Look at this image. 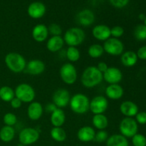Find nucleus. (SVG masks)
I'll return each instance as SVG.
<instances>
[{
    "mask_svg": "<svg viewBox=\"0 0 146 146\" xmlns=\"http://www.w3.org/2000/svg\"><path fill=\"white\" fill-rule=\"evenodd\" d=\"M103 74L96 66H89L83 71L81 82L85 88H93L99 85L103 81Z\"/></svg>",
    "mask_w": 146,
    "mask_h": 146,
    "instance_id": "1",
    "label": "nucleus"
},
{
    "mask_svg": "<svg viewBox=\"0 0 146 146\" xmlns=\"http://www.w3.org/2000/svg\"><path fill=\"white\" fill-rule=\"evenodd\" d=\"M4 63L9 70L15 74H19L25 70L27 61L21 54L16 52H10L5 56Z\"/></svg>",
    "mask_w": 146,
    "mask_h": 146,
    "instance_id": "2",
    "label": "nucleus"
},
{
    "mask_svg": "<svg viewBox=\"0 0 146 146\" xmlns=\"http://www.w3.org/2000/svg\"><path fill=\"white\" fill-rule=\"evenodd\" d=\"M89 106L90 100L85 94L78 93L71 97L69 106L74 113L78 115L86 113L89 111Z\"/></svg>",
    "mask_w": 146,
    "mask_h": 146,
    "instance_id": "3",
    "label": "nucleus"
},
{
    "mask_svg": "<svg viewBox=\"0 0 146 146\" xmlns=\"http://www.w3.org/2000/svg\"><path fill=\"white\" fill-rule=\"evenodd\" d=\"M63 38L65 44L68 46L77 47L85 41L86 34L81 28L71 27L66 31Z\"/></svg>",
    "mask_w": 146,
    "mask_h": 146,
    "instance_id": "4",
    "label": "nucleus"
},
{
    "mask_svg": "<svg viewBox=\"0 0 146 146\" xmlns=\"http://www.w3.org/2000/svg\"><path fill=\"white\" fill-rule=\"evenodd\" d=\"M15 97L20 99L22 103L30 104L33 102L36 96L34 88L27 83L19 84L14 89Z\"/></svg>",
    "mask_w": 146,
    "mask_h": 146,
    "instance_id": "5",
    "label": "nucleus"
},
{
    "mask_svg": "<svg viewBox=\"0 0 146 146\" xmlns=\"http://www.w3.org/2000/svg\"><path fill=\"white\" fill-rule=\"evenodd\" d=\"M61 79L67 85H73L78 78V73L75 66L71 63L63 64L59 70Z\"/></svg>",
    "mask_w": 146,
    "mask_h": 146,
    "instance_id": "6",
    "label": "nucleus"
},
{
    "mask_svg": "<svg viewBox=\"0 0 146 146\" xmlns=\"http://www.w3.org/2000/svg\"><path fill=\"white\" fill-rule=\"evenodd\" d=\"M119 131L121 135L126 138H132L138 133V124L133 118L125 117L120 122Z\"/></svg>",
    "mask_w": 146,
    "mask_h": 146,
    "instance_id": "7",
    "label": "nucleus"
},
{
    "mask_svg": "<svg viewBox=\"0 0 146 146\" xmlns=\"http://www.w3.org/2000/svg\"><path fill=\"white\" fill-rule=\"evenodd\" d=\"M103 47H104V52L113 56H121L124 52V48H125L122 41H121L119 38H113V37H111L104 41Z\"/></svg>",
    "mask_w": 146,
    "mask_h": 146,
    "instance_id": "8",
    "label": "nucleus"
},
{
    "mask_svg": "<svg viewBox=\"0 0 146 146\" xmlns=\"http://www.w3.org/2000/svg\"><path fill=\"white\" fill-rule=\"evenodd\" d=\"M40 134L36 129L34 128H24L19 134V141L24 145H30L38 141Z\"/></svg>",
    "mask_w": 146,
    "mask_h": 146,
    "instance_id": "9",
    "label": "nucleus"
},
{
    "mask_svg": "<svg viewBox=\"0 0 146 146\" xmlns=\"http://www.w3.org/2000/svg\"><path fill=\"white\" fill-rule=\"evenodd\" d=\"M108 108V101L104 96H96L90 101L89 111L94 115L104 114Z\"/></svg>",
    "mask_w": 146,
    "mask_h": 146,
    "instance_id": "10",
    "label": "nucleus"
},
{
    "mask_svg": "<svg viewBox=\"0 0 146 146\" xmlns=\"http://www.w3.org/2000/svg\"><path fill=\"white\" fill-rule=\"evenodd\" d=\"M71 95L66 88H58L52 96L53 104L58 108H64L69 105Z\"/></svg>",
    "mask_w": 146,
    "mask_h": 146,
    "instance_id": "11",
    "label": "nucleus"
},
{
    "mask_svg": "<svg viewBox=\"0 0 146 146\" xmlns=\"http://www.w3.org/2000/svg\"><path fill=\"white\" fill-rule=\"evenodd\" d=\"M103 78L109 84H118L122 81L123 73L115 66H108V69L103 74Z\"/></svg>",
    "mask_w": 146,
    "mask_h": 146,
    "instance_id": "12",
    "label": "nucleus"
},
{
    "mask_svg": "<svg viewBox=\"0 0 146 146\" xmlns=\"http://www.w3.org/2000/svg\"><path fill=\"white\" fill-rule=\"evenodd\" d=\"M46 7L44 3L41 1H34L29 5L27 8V14L34 19H41L45 15Z\"/></svg>",
    "mask_w": 146,
    "mask_h": 146,
    "instance_id": "13",
    "label": "nucleus"
},
{
    "mask_svg": "<svg viewBox=\"0 0 146 146\" xmlns=\"http://www.w3.org/2000/svg\"><path fill=\"white\" fill-rule=\"evenodd\" d=\"M46 69L45 64L40 59H31L27 64L24 71L31 76H38L42 74Z\"/></svg>",
    "mask_w": 146,
    "mask_h": 146,
    "instance_id": "14",
    "label": "nucleus"
},
{
    "mask_svg": "<svg viewBox=\"0 0 146 146\" xmlns=\"http://www.w3.org/2000/svg\"><path fill=\"white\" fill-rule=\"evenodd\" d=\"M92 35L96 39L106 41L111 38V28L105 24H98L92 29Z\"/></svg>",
    "mask_w": 146,
    "mask_h": 146,
    "instance_id": "15",
    "label": "nucleus"
},
{
    "mask_svg": "<svg viewBox=\"0 0 146 146\" xmlns=\"http://www.w3.org/2000/svg\"><path fill=\"white\" fill-rule=\"evenodd\" d=\"M76 21L83 27H89L95 21V14L91 10L85 9L77 14Z\"/></svg>",
    "mask_w": 146,
    "mask_h": 146,
    "instance_id": "16",
    "label": "nucleus"
},
{
    "mask_svg": "<svg viewBox=\"0 0 146 146\" xmlns=\"http://www.w3.org/2000/svg\"><path fill=\"white\" fill-rule=\"evenodd\" d=\"M48 27L43 24H38L34 26L31 31L33 39L38 43H42L48 39Z\"/></svg>",
    "mask_w": 146,
    "mask_h": 146,
    "instance_id": "17",
    "label": "nucleus"
},
{
    "mask_svg": "<svg viewBox=\"0 0 146 146\" xmlns=\"http://www.w3.org/2000/svg\"><path fill=\"white\" fill-rule=\"evenodd\" d=\"M44 113V107L41 103L33 101L27 108V115L31 121H36L41 118Z\"/></svg>",
    "mask_w": 146,
    "mask_h": 146,
    "instance_id": "18",
    "label": "nucleus"
},
{
    "mask_svg": "<svg viewBox=\"0 0 146 146\" xmlns=\"http://www.w3.org/2000/svg\"><path fill=\"white\" fill-rule=\"evenodd\" d=\"M120 111L125 117L133 118L139 112V108L133 101H125L120 105Z\"/></svg>",
    "mask_w": 146,
    "mask_h": 146,
    "instance_id": "19",
    "label": "nucleus"
},
{
    "mask_svg": "<svg viewBox=\"0 0 146 146\" xmlns=\"http://www.w3.org/2000/svg\"><path fill=\"white\" fill-rule=\"evenodd\" d=\"M106 96L111 100H119L123 98L124 95V89L119 84H109L105 91Z\"/></svg>",
    "mask_w": 146,
    "mask_h": 146,
    "instance_id": "20",
    "label": "nucleus"
},
{
    "mask_svg": "<svg viewBox=\"0 0 146 146\" xmlns=\"http://www.w3.org/2000/svg\"><path fill=\"white\" fill-rule=\"evenodd\" d=\"M96 131L93 127L89 125L83 126L77 132V138L80 141L84 143H88L94 141L96 135Z\"/></svg>",
    "mask_w": 146,
    "mask_h": 146,
    "instance_id": "21",
    "label": "nucleus"
},
{
    "mask_svg": "<svg viewBox=\"0 0 146 146\" xmlns=\"http://www.w3.org/2000/svg\"><path fill=\"white\" fill-rule=\"evenodd\" d=\"M64 40L61 36H52L48 38L46 42V48L51 53L61 51L64 47Z\"/></svg>",
    "mask_w": 146,
    "mask_h": 146,
    "instance_id": "22",
    "label": "nucleus"
},
{
    "mask_svg": "<svg viewBox=\"0 0 146 146\" xmlns=\"http://www.w3.org/2000/svg\"><path fill=\"white\" fill-rule=\"evenodd\" d=\"M50 121L54 127H62L66 121V114L64 110L57 108L51 113Z\"/></svg>",
    "mask_w": 146,
    "mask_h": 146,
    "instance_id": "23",
    "label": "nucleus"
},
{
    "mask_svg": "<svg viewBox=\"0 0 146 146\" xmlns=\"http://www.w3.org/2000/svg\"><path fill=\"white\" fill-rule=\"evenodd\" d=\"M121 56V62L124 66L133 67L138 62V56L136 53L133 51H124Z\"/></svg>",
    "mask_w": 146,
    "mask_h": 146,
    "instance_id": "24",
    "label": "nucleus"
},
{
    "mask_svg": "<svg viewBox=\"0 0 146 146\" xmlns=\"http://www.w3.org/2000/svg\"><path fill=\"white\" fill-rule=\"evenodd\" d=\"M106 146H129V142L121 134H113L107 139Z\"/></svg>",
    "mask_w": 146,
    "mask_h": 146,
    "instance_id": "25",
    "label": "nucleus"
},
{
    "mask_svg": "<svg viewBox=\"0 0 146 146\" xmlns=\"http://www.w3.org/2000/svg\"><path fill=\"white\" fill-rule=\"evenodd\" d=\"M92 124L94 128L98 131L105 130L108 126V117L104 114L94 115L92 118Z\"/></svg>",
    "mask_w": 146,
    "mask_h": 146,
    "instance_id": "26",
    "label": "nucleus"
},
{
    "mask_svg": "<svg viewBox=\"0 0 146 146\" xmlns=\"http://www.w3.org/2000/svg\"><path fill=\"white\" fill-rule=\"evenodd\" d=\"M15 129L11 126L4 125L0 130V140L4 143H9L15 137Z\"/></svg>",
    "mask_w": 146,
    "mask_h": 146,
    "instance_id": "27",
    "label": "nucleus"
},
{
    "mask_svg": "<svg viewBox=\"0 0 146 146\" xmlns=\"http://www.w3.org/2000/svg\"><path fill=\"white\" fill-rule=\"evenodd\" d=\"M50 135L56 142H64L67 138V134L62 127H54L50 131Z\"/></svg>",
    "mask_w": 146,
    "mask_h": 146,
    "instance_id": "28",
    "label": "nucleus"
},
{
    "mask_svg": "<svg viewBox=\"0 0 146 146\" xmlns=\"http://www.w3.org/2000/svg\"><path fill=\"white\" fill-rule=\"evenodd\" d=\"M15 97L14 90L8 86L0 88V98L4 102H10Z\"/></svg>",
    "mask_w": 146,
    "mask_h": 146,
    "instance_id": "29",
    "label": "nucleus"
},
{
    "mask_svg": "<svg viewBox=\"0 0 146 146\" xmlns=\"http://www.w3.org/2000/svg\"><path fill=\"white\" fill-rule=\"evenodd\" d=\"M88 54L91 58H98L103 56L104 54V47L101 44H93L88 47Z\"/></svg>",
    "mask_w": 146,
    "mask_h": 146,
    "instance_id": "30",
    "label": "nucleus"
},
{
    "mask_svg": "<svg viewBox=\"0 0 146 146\" xmlns=\"http://www.w3.org/2000/svg\"><path fill=\"white\" fill-rule=\"evenodd\" d=\"M66 57L70 62H76L80 59L81 53L77 47L68 46L66 51Z\"/></svg>",
    "mask_w": 146,
    "mask_h": 146,
    "instance_id": "31",
    "label": "nucleus"
},
{
    "mask_svg": "<svg viewBox=\"0 0 146 146\" xmlns=\"http://www.w3.org/2000/svg\"><path fill=\"white\" fill-rule=\"evenodd\" d=\"M134 37L136 40L143 41L146 40V26L144 24H138L133 31Z\"/></svg>",
    "mask_w": 146,
    "mask_h": 146,
    "instance_id": "32",
    "label": "nucleus"
},
{
    "mask_svg": "<svg viewBox=\"0 0 146 146\" xmlns=\"http://www.w3.org/2000/svg\"><path fill=\"white\" fill-rule=\"evenodd\" d=\"M3 121L5 125L13 127L17 123V117L13 113H7L3 117Z\"/></svg>",
    "mask_w": 146,
    "mask_h": 146,
    "instance_id": "33",
    "label": "nucleus"
},
{
    "mask_svg": "<svg viewBox=\"0 0 146 146\" xmlns=\"http://www.w3.org/2000/svg\"><path fill=\"white\" fill-rule=\"evenodd\" d=\"M133 146H146V137L141 133H136L132 138Z\"/></svg>",
    "mask_w": 146,
    "mask_h": 146,
    "instance_id": "34",
    "label": "nucleus"
},
{
    "mask_svg": "<svg viewBox=\"0 0 146 146\" xmlns=\"http://www.w3.org/2000/svg\"><path fill=\"white\" fill-rule=\"evenodd\" d=\"M48 34L52 36H61L62 34V29L60 25L56 23H52L48 27Z\"/></svg>",
    "mask_w": 146,
    "mask_h": 146,
    "instance_id": "35",
    "label": "nucleus"
},
{
    "mask_svg": "<svg viewBox=\"0 0 146 146\" xmlns=\"http://www.w3.org/2000/svg\"><path fill=\"white\" fill-rule=\"evenodd\" d=\"M124 29L121 26H115L111 28V36L113 38H119L124 34Z\"/></svg>",
    "mask_w": 146,
    "mask_h": 146,
    "instance_id": "36",
    "label": "nucleus"
},
{
    "mask_svg": "<svg viewBox=\"0 0 146 146\" xmlns=\"http://www.w3.org/2000/svg\"><path fill=\"white\" fill-rule=\"evenodd\" d=\"M108 134L105 130H102V131H98V132L96 133L95 138L94 141L97 143H104L106 142L107 139L108 138Z\"/></svg>",
    "mask_w": 146,
    "mask_h": 146,
    "instance_id": "37",
    "label": "nucleus"
},
{
    "mask_svg": "<svg viewBox=\"0 0 146 146\" xmlns=\"http://www.w3.org/2000/svg\"><path fill=\"white\" fill-rule=\"evenodd\" d=\"M129 1L130 0H109L111 5L118 9H122L126 7L129 3Z\"/></svg>",
    "mask_w": 146,
    "mask_h": 146,
    "instance_id": "38",
    "label": "nucleus"
},
{
    "mask_svg": "<svg viewBox=\"0 0 146 146\" xmlns=\"http://www.w3.org/2000/svg\"><path fill=\"white\" fill-rule=\"evenodd\" d=\"M135 121L140 125L146 124V112L145 111H139L135 115Z\"/></svg>",
    "mask_w": 146,
    "mask_h": 146,
    "instance_id": "39",
    "label": "nucleus"
},
{
    "mask_svg": "<svg viewBox=\"0 0 146 146\" xmlns=\"http://www.w3.org/2000/svg\"><path fill=\"white\" fill-rule=\"evenodd\" d=\"M136 55L138 58L141 60H146V46H143L138 49Z\"/></svg>",
    "mask_w": 146,
    "mask_h": 146,
    "instance_id": "40",
    "label": "nucleus"
},
{
    "mask_svg": "<svg viewBox=\"0 0 146 146\" xmlns=\"http://www.w3.org/2000/svg\"><path fill=\"white\" fill-rule=\"evenodd\" d=\"M23 103L20 99H19L17 97H14L11 101H10V105L14 109H19L21 107Z\"/></svg>",
    "mask_w": 146,
    "mask_h": 146,
    "instance_id": "41",
    "label": "nucleus"
},
{
    "mask_svg": "<svg viewBox=\"0 0 146 146\" xmlns=\"http://www.w3.org/2000/svg\"><path fill=\"white\" fill-rule=\"evenodd\" d=\"M96 67L97 68H98V69L102 73V74H104V73L108 69V64H107L106 62H104V61H101V62L98 63V65L96 66Z\"/></svg>",
    "mask_w": 146,
    "mask_h": 146,
    "instance_id": "42",
    "label": "nucleus"
},
{
    "mask_svg": "<svg viewBox=\"0 0 146 146\" xmlns=\"http://www.w3.org/2000/svg\"><path fill=\"white\" fill-rule=\"evenodd\" d=\"M57 108V107L54 105L53 103L51 104H48L45 107V110L47 113H51L54 112L56 109Z\"/></svg>",
    "mask_w": 146,
    "mask_h": 146,
    "instance_id": "43",
    "label": "nucleus"
},
{
    "mask_svg": "<svg viewBox=\"0 0 146 146\" xmlns=\"http://www.w3.org/2000/svg\"><path fill=\"white\" fill-rule=\"evenodd\" d=\"M138 18H139L140 20L144 21V20H145L146 18V16L144 14H140L139 15H138Z\"/></svg>",
    "mask_w": 146,
    "mask_h": 146,
    "instance_id": "44",
    "label": "nucleus"
},
{
    "mask_svg": "<svg viewBox=\"0 0 146 146\" xmlns=\"http://www.w3.org/2000/svg\"><path fill=\"white\" fill-rule=\"evenodd\" d=\"M17 146H26V145H23V144H21V143H19L18 144V145H17Z\"/></svg>",
    "mask_w": 146,
    "mask_h": 146,
    "instance_id": "45",
    "label": "nucleus"
},
{
    "mask_svg": "<svg viewBox=\"0 0 146 146\" xmlns=\"http://www.w3.org/2000/svg\"><path fill=\"white\" fill-rule=\"evenodd\" d=\"M144 24L146 26V18H145V19L144 20Z\"/></svg>",
    "mask_w": 146,
    "mask_h": 146,
    "instance_id": "46",
    "label": "nucleus"
}]
</instances>
